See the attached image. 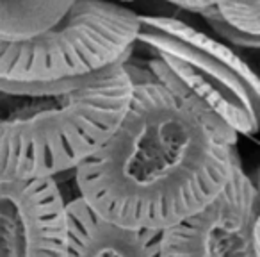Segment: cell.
Returning a JSON list of instances; mask_svg holds the SVG:
<instances>
[{"label":"cell","instance_id":"obj_1","mask_svg":"<svg viewBox=\"0 0 260 257\" xmlns=\"http://www.w3.org/2000/svg\"><path fill=\"white\" fill-rule=\"evenodd\" d=\"M132 82L114 131L73 175L79 195L109 221L162 231L226 184L237 134L150 73Z\"/></svg>","mask_w":260,"mask_h":257},{"label":"cell","instance_id":"obj_2","mask_svg":"<svg viewBox=\"0 0 260 257\" xmlns=\"http://www.w3.org/2000/svg\"><path fill=\"white\" fill-rule=\"evenodd\" d=\"M123 63L75 79H0V179L75 172L114 131L132 95Z\"/></svg>","mask_w":260,"mask_h":257},{"label":"cell","instance_id":"obj_3","mask_svg":"<svg viewBox=\"0 0 260 257\" xmlns=\"http://www.w3.org/2000/svg\"><path fill=\"white\" fill-rule=\"evenodd\" d=\"M148 50L146 72L242 136L258 132V77L228 45L170 16H141L136 45Z\"/></svg>","mask_w":260,"mask_h":257},{"label":"cell","instance_id":"obj_4","mask_svg":"<svg viewBox=\"0 0 260 257\" xmlns=\"http://www.w3.org/2000/svg\"><path fill=\"white\" fill-rule=\"evenodd\" d=\"M139 15L111 0H73L48 29L0 41V79L54 82L125 63L132 55Z\"/></svg>","mask_w":260,"mask_h":257},{"label":"cell","instance_id":"obj_5","mask_svg":"<svg viewBox=\"0 0 260 257\" xmlns=\"http://www.w3.org/2000/svg\"><path fill=\"white\" fill-rule=\"evenodd\" d=\"M160 257H260V198L237 163L226 184L198 211L159 236Z\"/></svg>","mask_w":260,"mask_h":257},{"label":"cell","instance_id":"obj_6","mask_svg":"<svg viewBox=\"0 0 260 257\" xmlns=\"http://www.w3.org/2000/svg\"><path fill=\"white\" fill-rule=\"evenodd\" d=\"M66 200L57 179H0V255L64 257Z\"/></svg>","mask_w":260,"mask_h":257},{"label":"cell","instance_id":"obj_7","mask_svg":"<svg viewBox=\"0 0 260 257\" xmlns=\"http://www.w3.org/2000/svg\"><path fill=\"white\" fill-rule=\"evenodd\" d=\"M66 255L157 257L160 231L126 229L98 214L82 196L64 206Z\"/></svg>","mask_w":260,"mask_h":257},{"label":"cell","instance_id":"obj_8","mask_svg":"<svg viewBox=\"0 0 260 257\" xmlns=\"http://www.w3.org/2000/svg\"><path fill=\"white\" fill-rule=\"evenodd\" d=\"M73 0H0V41L30 38L54 25Z\"/></svg>","mask_w":260,"mask_h":257},{"label":"cell","instance_id":"obj_9","mask_svg":"<svg viewBox=\"0 0 260 257\" xmlns=\"http://www.w3.org/2000/svg\"><path fill=\"white\" fill-rule=\"evenodd\" d=\"M198 15L216 16L241 33L260 36V0H219Z\"/></svg>","mask_w":260,"mask_h":257},{"label":"cell","instance_id":"obj_10","mask_svg":"<svg viewBox=\"0 0 260 257\" xmlns=\"http://www.w3.org/2000/svg\"><path fill=\"white\" fill-rule=\"evenodd\" d=\"M202 16L224 43H232L234 47H241V48H253V50L260 47V36L241 33V31L230 27L228 23H224L223 20L216 18V16H209V15H202Z\"/></svg>","mask_w":260,"mask_h":257},{"label":"cell","instance_id":"obj_11","mask_svg":"<svg viewBox=\"0 0 260 257\" xmlns=\"http://www.w3.org/2000/svg\"><path fill=\"white\" fill-rule=\"evenodd\" d=\"M170 4L173 6H178L182 9H187V11H192V13H200L203 9L210 8V6L217 4L219 0H166Z\"/></svg>","mask_w":260,"mask_h":257},{"label":"cell","instance_id":"obj_12","mask_svg":"<svg viewBox=\"0 0 260 257\" xmlns=\"http://www.w3.org/2000/svg\"><path fill=\"white\" fill-rule=\"evenodd\" d=\"M121 2H130V0H121Z\"/></svg>","mask_w":260,"mask_h":257}]
</instances>
